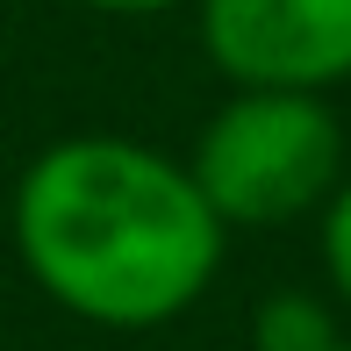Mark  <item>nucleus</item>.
<instances>
[{
    "label": "nucleus",
    "instance_id": "obj_1",
    "mask_svg": "<svg viewBox=\"0 0 351 351\" xmlns=\"http://www.w3.org/2000/svg\"><path fill=\"white\" fill-rule=\"evenodd\" d=\"M14 251L79 323L158 330L208 294L222 215L180 158L136 136H65L14 186Z\"/></svg>",
    "mask_w": 351,
    "mask_h": 351
},
{
    "label": "nucleus",
    "instance_id": "obj_2",
    "mask_svg": "<svg viewBox=\"0 0 351 351\" xmlns=\"http://www.w3.org/2000/svg\"><path fill=\"white\" fill-rule=\"evenodd\" d=\"M208 208L244 230H273L308 208H323L344 180V130L323 108V93H280V86H237L208 115L186 158Z\"/></svg>",
    "mask_w": 351,
    "mask_h": 351
},
{
    "label": "nucleus",
    "instance_id": "obj_3",
    "mask_svg": "<svg viewBox=\"0 0 351 351\" xmlns=\"http://www.w3.org/2000/svg\"><path fill=\"white\" fill-rule=\"evenodd\" d=\"M194 14L230 86L330 93L351 79V0H194Z\"/></svg>",
    "mask_w": 351,
    "mask_h": 351
},
{
    "label": "nucleus",
    "instance_id": "obj_4",
    "mask_svg": "<svg viewBox=\"0 0 351 351\" xmlns=\"http://www.w3.org/2000/svg\"><path fill=\"white\" fill-rule=\"evenodd\" d=\"M337 323L315 294H273L251 323V351H337Z\"/></svg>",
    "mask_w": 351,
    "mask_h": 351
},
{
    "label": "nucleus",
    "instance_id": "obj_5",
    "mask_svg": "<svg viewBox=\"0 0 351 351\" xmlns=\"http://www.w3.org/2000/svg\"><path fill=\"white\" fill-rule=\"evenodd\" d=\"M323 265L337 280V294L351 301V180H337V194L323 201Z\"/></svg>",
    "mask_w": 351,
    "mask_h": 351
},
{
    "label": "nucleus",
    "instance_id": "obj_6",
    "mask_svg": "<svg viewBox=\"0 0 351 351\" xmlns=\"http://www.w3.org/2000/svg\"><path fill=\"white\" fill-rule=\"evenodd\" d=\"M86 8L122 14V22H143V14H172V8H186V0H86Z\"/></svg>",
    "mask_w": 351,
    "mask_h": 351
},
{
    "label": "nucleus",
    "instance_id": "obj_7",
    "mask_svg": "<svg viewBox=\"0 0 351 351\" xmlns=\"http://www.w3.org/2000/svg\"><path fill=\"white\" fill-rule=\"evenodd\" d=\"M337 351H351V344H337Z\"/></svg>",
    "mask_w": 351,
    "mask_h": 351
}]
</instances>
